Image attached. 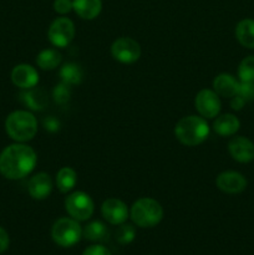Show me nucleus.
I'll list each match as a JSON object with an SVG mask.
<instances>
[{"mask_svg":"<svg viewBox=\"0 0 254 255\" xmlns=\"http://www.w3.org/2000/svg\"><path fill=\"white\" fill-rule=\"evenodd\" d=\"M37 163L34 148L25 143H12L0 153V173L10 181H17L29 176Z\"/></svg>","mask_w":254,"mask_h":255,"instance_id":"1","label":"nucleus"},{"mask_svg":"<svg viewBox=\"0 0 254 255\" xmlns=\"http://www.w3.org/2000/svg\"><path fill=\"white\" fill-rule=\"evenodd\" d=\"M211 127L204 117L189 115L179 120L174 126V136L187 147H194L203 143L209 136Z\"/></svg>","mask_w":254,"mask_h":255,"instance_id":"2","label":"nucleus"},{"mask_svg":"<svg viewBox=\"0 0 254 255\" xmlns=\"http://www.w3.org/2000/svg\"><path fill=\"white\" fill-rule=\"evenodd\" d=\"M5 131L15 142L25 143L31 141L37 133V120L27 110L11 112L5 120Z\"/></svg>","mask_w":254,"mask_h":255,"instance_id":"3","label":"nucleus"},{"mask_svg":"<svg viewBox=\"0 0 254 255\" xmlns=\"http://www.w3.org/2000/svg\"><path fill=\"white\" fill-rule=\"evenodd\" d=\"M129 217L139 228H152L161 223L163 218V208L156 199L143 197L132 204Z\"/></svg>","mask_w":254,"mask_h":255,"instance_id":"4","label":"nucleus"},{"mask_svg":"<svg viewBox=\"0 0 254 255\" xmlns=\"http://www.w3.org/2000/svg\"><path fill=\"white\" fill-rule=\"evenodd\" d=\"M82 237V228L76 219L71 217H62L57 219L51 228V238L57 246L70 248L80 242Z\"/></svg>","mask_w":254,"mask_h":255,"instance_id":"5","label":"nucleus"},{"mask_svg":"<svg viewBox=\"0 0 254 255\" xmlns=\"http://www.w3.org/2000/svg\"><path fill=\"white\" fill-rule=\"evenodd\" d=\"M65 209L71 218L85 222L94 214L95 204L91 197L82 191H75L65 198Z\"/></svg>","mask_w":254,"mask_h":255,"instance_id":"6","label":"nucleus"},{"mask_svg":"<svg viewBox=\"0 0 254 255\" xmlns=\"http://www.w3.org/2000/svg\"><path fill=\"white\" fill-rule=\"evenodd\" d=\"M75 32L76 30H75L74 21L66 16H60L50 24L47 30V39L52 46L64 49L71 44L75 37Z\"/></svg>","mask_w":254,"mask_h":255,"instance_id":"7","label":"nucleus"},{"mask_svg":"<svg viewBox=\"0 0 254 255\" xmlns=\"http://www.w3.org/2000/svg\"><path fill=\"white\" fill-rule=\"evenodd\" d=\"M141 46L132 37H119L111 45L112 57L121 64H134L141 57Z\"/></svg>","mask_w":254,"mask_h":255,"instance_id":"8","label":"nucleus"},{"mask_svg":"<svg viewBox=\"0 0 254 255\" xmlns=\"http://www.w3.org/2000/svg\"><path fill=\"white\" fill-rule=\"evenodd\" d=\"M194 107L199 116L206 120L216 119L222 109L219 95L214 90L203 89L194 97Z\"/></svg>","mask_w":254,"mask_h":255,"instance_id":"9","label":"nucleus"},{"mask_svg":"<svg viewBox=\"0 0 254 255\" xmlns=\"http://www.w3.org/2000/svg\"><path fill=\"white\" fill-rule=\"evenodd\" d=\"M101 214L107 223L112 226H120L126 223L129 217V211L126 203L119 198H107L101 206Z\"/></svg>","mask_w":254,"mask_h":255,"instance_id":"10","label":"nucleus"},{"mask_svg":"<svg viewBox=\"0 0 254 255\" xmlns=\"http://www.w3.org/2000/svg\"><path fill=\"white\" fill-rule=\"evenodd\" d=\"M216 186L219 191L227 194L242 193L248 186L246 177L236 171H224L216 178Z\"/></svg>","mask_w":254,"mask_h":255,"instance_id":"11","label":"nucleus"},{"mask_svg":"<svg viewBox=\"0 0 254 255\" xmlns=\"http://www.w3.org/2000/svg\"><path fill=\"white\" fill-rule=\"evenodd\" d=\"M10 77H11L12 84L21 90L32 89L39 84V72L29 64L16 65L12 69Z\"/></svg>","mask_w":254,"mask_h":255,"instance_id":"12","label":"nucleus"},{"mask_svg":"<svg viewBox=\"0 0 254 255\" xmlns=\"http://www.w3.org/2000/svg\"><path fill=\"white\" fill-rule=\"evenodd\" d=\"M228 152L234 161L249 163L254 159V143L248 137H233L228 143Z\"/></svg>","mask_w":254,"mask_h":255,"instance_id":"13","label":"nucleus"},{"mask_svg":"<svg viewBox=\"0 0 254 255\" xmlns=\"http://www.w3.org/2000/svg\"><path fill=\"white\" fill-rule=\"evenodd\" d=\"M51 177L46 172H39L34 174L27 182V192L30 197L36 201H44L52 192Z\"/></svg>","mask_w":254,"mask_h":255,"instance_id":"14","label":"nucleus"},{"mask_svg":"<svg viewBox=\"0 0 254 255\" xmlns=\"http://www.w3.org/2000/svg\"><path fill=\"white\" fill-rule=\"evenodd\" d=\"M212 85H213V90L219 95V97L232 99L237 95L239 81L233 75L223 72V74H219L214 77Z\"/></svg>","mask_w":254,"mask_h":255,"instance_id":"15","label":"nucleus"},{"mask_svg":"<svg viewBox=\"0 0 254 255\" xmlns=\"http://www.w3.org/2000/svg\"><path fill=\"white\" fill-rule=\"evenodd\" d=\"M241 121L233 114L218 115L213 122V131L222 137L234 136L239 131Z\"/></svg>","mask_w":254,"mask_h":255,"instance_id":"16","label":"nucleus"},{"mask_svg":"<svg viewBox=\"0 0 254 255\" xmlns=\"http://www.w3.org/2000/svg\"><path fill=\"white\" fill-rule=\"evenodd\" d=\"M72 10L84 20H94L102 10L101 0H72Z\"/></svg>","mask_w":254,"mask_h":255,"instance_id":"17","label":"nucleus"},{"mask_svg":"<svg viewBox=\"0 0 254 255\" xmlns=\"http://www.w3.org/2000/svg\"><path fill=\"white\" fill-rule=\"evenodd\" d=\"M20 99H21L22 104L31 111H41L49 102L46 94L42 90L35 89V87L24 90V92H21L20 95Z\"/></svg>","mask_w":254,"mask_h":255,"instance_id":"18","label":"nucleus"},{"mask_svg":"<svg viewBox=\"0 0 254 255\" xmlns=\"http://www.w3.org/2000/svg\"><path fill=\"white\" fill-rule=\"evenodd\" d=\"M236 37L246 49L254 50V19H243L237 24Z\"/></svg>","mask_w":254,"mask_h":255,"instance_id":"19","label":"nucleus"},{"mask_svg":"<svg viewBox=\"0 0 254 255\" xmlns=\"http://www.w3.org/2000/svg\"><path fill=\"white\" fill-rule=\"evenodd\" d=\"M36 65L44 71H51L61 65L62 55L56 49H44L37 54Z\"/></svg>","mask_w":254,"mask_h":255,"instance_id":"20","label":"nucleus"},{"mask_svg":"<svg viewBox=\"0 0 254 255\" xmlns=\"http://www.w3.org/2000/svg\"><path fill=\"white\" fill-rule=\"evenodd\" d=\"M59 76L61 79V82L70 85V86L80 85L84 80V70L81 69L79 64L66 62L60 67Z\"/></svg>","mask_w":254,"mask_h":255,"instance_id":"21","label":"nucleus"},{"mask_svg":"<svg viewBox=\"0 0 254 255\" xmlns=\"http://www.w3.org/2000/svg\"><path fill=\"white\" fill-rule=\"evenodd\" d=\"M109 229H107L106 224H104L100 221L90 222L87 226L82 228V237L90 242H95V243H102V242L109 239Z\"/></svg>","mask_w":254,"mask_h":255,"instance_id":"22","label":"nucleus"},{"mask_svg":"<svg viewBox=\"0 0 254 255\" xmlns=\"http://www.w3.org/2000/svg\"><path fill=\"white\" fill-rule=\"evenodd\" d=\"M77 183V173L71 167H62L56 173V186L61 193H70Z\"/></svg>","mask_w":254,"mask_h":255,"instance_id":"23","label":"nucleus"},{"mask_svg":"<svg viewBox=\"0 0 254 255\" xmlns=\"http://www.w3.org/2000/svg\"><path fill=\"white\" fill-rule=\"evenodd\" d=\"M239 81L254 82V56L244 57L238 66Z\"/></svg>","mask_w":254,"mask_h":255,"instance_id":"24","label":"nucleus"},{"mask_svg":"<svg viewBox=\"0 0 254 255\" xmlns=\"http://www.w3.org/2000/svg\"><path fill=\"white\" fill-rule=\"evenodd\" d=\"M134 237H136V229L132 224L122 223L120 224L119 228L116 231V241L122 246H126L133 242Z\"/></svg>","mask_w":254,"mask_h":255,"instance_id":"25","label":"nucleus"},{"mask_svg":"<svg viewBox=\"0 0 254 255\" xmlns=\"http://www.w3.org/2000/svg\"><path fill=\"white\" fill-rule=\"evenodd\" d=\"M52 97L59 105H66L71 99V86L64 82H60L52 90Z\"/></svg>","mask_w":254,"mask_h":255,"instance_id":"26","label":"nucleus"},{"mask_svg":"<svg viewBox=\"0 0 254 255\" xmlns=\"http://www.w3.org/2000/svg\"><path fill=\"white\" fill-rule=\"evenodd\" d=\"M237 95L241 96L246 102L254 101V82L239 81Z\"/></svg>","mask_w":254,"mask_h":255,"instance_id":"27","label":"nucleus"},{"mask_svg":"<svg viewBox=\"0 0 254 255\" xmlns=\"http://www.w3.org/2000/svg\"><path fill=\"white\" fill-rule=\"evenodd\" d=\"M52 7H54L55 12L64 16L72 11V0H54Z\"/></svg>","mask_w":254,"mask_h":255,"instance_id":"28","label":"nucleus"},{"mask_svg":"<svg viewBox=\"0 0 254 255\" xmlns=\"http://www.w3.org/2000/svg\"><path fill=\"white\" fill-rule=\"evenodd\" d=\"M42 125H44V128L47 132H51V133H55V132L60 131V128H61V122L55 116L45 117L44 121H42Z\"/></svg>","mask_w":254,"mask_h":255,"instance_id":"29","label":"nucleus"},{"mask_svg":"<svg viewBox=\"0 0 254 255\" xmlns=\"http://www.w3.org/2000/svg\"><path fill=\"white\" fill-rule=\"evenodd\" d=\"M82 255H112L111 252L102 244H94V246L87 247L84 251Z\"/></svg>","mask_w":254,"mask_h":255,"instance_id":"30","label":"nucleus"},{"mask_svg":"<svg viewBox=\"0 0 254 255\" xmlns=\"http://www.w3.org/2000/svg\"><path fill=\"white\" fill-rule=\"evenodd\" d=\"M10 246V238L7 232L5 231L4 228L0 227V254L4 253V252L7 251Z\"/></svg>","mask_w":254,"mask_h":255,"instance_id":"31","label":"nucleus"},{"mask_svg":"<svg viewBox=\"0 0 254 255\" xmlns=\"http://www.w3.org/2000/svg\"><path fill=\"white\" fill-rule=\"evenodd\" d=\"M246 104L247 102L244 101L241 96H238V95H236V96H233L231 99V107L234 110V111H239V110H242Z\"/></svg>","mask_w":254,"mask_h":255,"instance_id":"32","label":"nucleus"}]
</instances>
